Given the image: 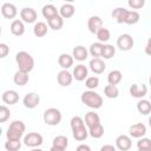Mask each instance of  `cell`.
Instances as JSON below:
<instances>
[{
	"instance_id": "23",
	"label": "cell",
	"mask_w": 151,
	"mask_h": 151,
	"mask_svg": "<svg viewBox=\"0 0 151 151\" xmlns=\"http://www.w3.org/2000/svg\"><path fill=\"white\" fill-rule=\"evenodd\" d=\"M98 124H100V118L98 113H96L94 111H90L85 114V125L87 126V129L93 127Z\"/></svg>"
},
{
	"instance_id": "44",
	"label": "cell",
	"mask_w": 151,
	"mask_h": 151,
	"mask_svg": "<svg viewBox=\"0 0 151 151\" xmlns=\"http://www.w3.org/2000/svg\"><path fill=\"white\" fill-rule=\"evenodd\" d=\"M144 51H145V54H146V55L151 57V37L147 39V42H146V45H145Z\"/></svg>"
},
{
	"instance_id": "37",
	"label": "cell",
	"mask_w": 151,
	"mask_h": 151,
	"mask_svg": "<svg viewBox=\"0 0 151 151\" xmlns=\"http://www.w3.org/2000/svg\"><path fill=\"white\" fill-rule=\"evenodd\" d=\"M97 39H98V41L99 42H107L109 40H110V38H111V33H110V31L107 29V28H105V27H101L98 32H97Z\"/></svg>"
},
{
	"instance_id": "40",
	"label": "cell",
	"mask_w": 151,
	"mask_h": 151,
	"mask_svg": "<svg viewBox=\"0 0 151 151\" xmlns=\"http://www.w3.org/2000/svg\"><path fill=\"white\" fill-rule=\"evenodd\" d=\"M137 147L138 149H142V150H151V139L150 138H146V137H143V138H139L138 142H137Z\"/></svg>"
},
{
	"instance_id": "19",
	"label": "cell",
	"mask_w": 151,
	"mask_h": 151,
	"mask_svg": "<svg viewBox=\"0 0 151 151\" xmlns=\"http://www.w3.org/2000/svg\"><path fill=\"white\" fill-rule=\"evenodd\" d=\"M1 99L5 104H8V105H14L19 101V94L17 91L14 90H7L2 93L1 96Z\"/></svg>"
},
{
	"instance_id": "47",
	"label": "cell",
	"mask_w": 151,
	"mask_h": 151,
	"mask_svg": "<svg viewBox=\"0 0 151 151\" xmlns=\"http://www.w3.org/2000/svg\"><path fill=\"white\" fill-rule=\"evenodd\" d=\"M50 151H65V149H60V147H57V146H52L50 149Z\"/></svg>"
},
{
	"instance_id": "13",
	"label": "cell",
	"mask_w": 151,
	"mask_h": 151,
	"mask_svg": "<svg viewBox=\"0 0 151 151\" xmlns=\"http://www.w3.org/2000/svg\"><path fill=\"white\" fill-rule=\"evenodd\" d=\"M72 80H73V74L68 71V70H61L58 76H57V81L60 86H64V87H67L72 84Z\"/></svg>"
},
{
	"instance_id": "27",
	"label": "cell",
	"mask_w": 151,
	"mask_h": 151,
	"mask_svg": "<svg viewBox=\"0 0 151 151\" xmlns=\"http://www.w3.org/2000/svg\"><path fill=\"white\" fill-rule=\"evenodd\" d=\"M47 31H48V27H47V24L42 22V21H38L34 24L33 26V34L38 38H42L47 34Z\"/></svg>"
},
{
	"instance_id": "36",
	"label": "cell",
	"mask_w": 151,
	"mask_h": 151,
	"mask_svg": "<svg viewBox=\"0 0 151 151\" xmlns=\"http://www.w3.org/2000/svg\"><path fill=\"white\" fill-rule=\"evenodd\" d=\"M21 147V140L20 139H7L5 143V149L7 151H19Z\"/></svg>"
},
{
	"instance_id": "8",
	"label": "cell",
	"mask_w": 151,
	"mask_h": 151,
	"mask_svg": "<svg viewBox=\"0 0 151 151\" xmlns=\"http://www.w3.org/2000/svg\"><path fill=\"white\" fill-rule=\"evenodd\" d=\"M40 103V96L35 92H28L27 94H25V97L22 98V104L26 109H35Z\"/></svg>"
},
{
	"instance_id": "15",
	"label": "cell",
	"mask_w": 151,
	"mask_h": 151,
	"mask_svg": "<svg viewBox=\"0 0 151 151\" xmlns=\"http://www.w3.org/2000/svg\"><path fill=\"white\" fill-rule=\"evenodd\" d=\"M1 14L6 19H14L18 14V9H17L15 5H13L11 2H4L1 5Z\"/></svg>"
},
{
	"instance_id": "45",
	"label": "cell",
	"mask_w": 151,
	"mask_h": 151,
	"mask_svg": "<svg viewBox=\"0 0 151 151\" xmlns=\"http://www.w3.org/2000/svg\"><path fill=\"white\" fill-rule=\"evenodd\" d=\"M116 146H113V145H111V144H105V145H103L101 147H100V150L99 151H116Z\"/></svg>"
},
{
	"instance_id": "42",
	"label": "cell",
	"mask_w": 151,
	"mask_h": 151,
	"mask_svg": "<svg viewBox=\"0 0 151 151\" xmlns=\"http://www.w3.org/2000/svg\"><path fill=\"white\" fill-rule=\"evenodd\" d=\"M127 5H129L132 9H140V8L144 7L145 1H144V0H129V1H127Z\"/></svg>"
},
{
	"instance_id": "38",
	"label": "cell",
	"mask_w": 151,
	"mask_h": 151,
	"mask_svg": "<svg viewBox=\"0 0 151 151\" xmlns=\"http://www.w3.org/2000/svg\"><path fill=\"white\" fill-rule=\"evenodd\" d=\"M114 54H116V47L113 45H110V44H104L101 57L104 59H111Z\"/></svg>"
},
{
	"instance_id": "3",
	"label": "cell",
	"mask_w": 151,
	"mask_h": 151,
	"mask_svg": "<svg viewBox=\"0 0 151 151\" xmlns=\"http://www.w3.org/2000/svg\"><path fill=\"white\" fill-rule=\"evenodd\" d=\"M15 63L18 65L19 71H22L26 73H29L34 67V59L26 51H20L15 54Z\"/></svg>"
},
{
	"instance_id": "11",
	"label": "cell",
	"mask_w": 151,
	"mask_h": 151,
	"mask_svg": "<svg viewBox=\"0 0 151 151\" xmlns=\"http://www.w3.org/2000/svg\"><path fill=\"white\" fill-rule=\"evenodd\" d=\"M132 146L131 137L127 134H119L116 138V147L120 151H129Z\"/></svg>"
},
{
	"instance_id": "16",
	"label": "cell",
	"mask_w": 151,
	"mask_h": 151,
	"mask_svg": "<svg viewBox=\"0 0 151 151\" xmlns=\"http://www.w3.org/2000/svg\"><path fill=\"white\" fill-rule=\"evenodd\" d=\"M103 27V20L98 15H92L87 20V28L91 33L97 34V32Z\"/></svg>"
},
{
	"instance_id": "48",
	"label": "cell",
	"mask_w": 151,
	"mask_h": 151,
	"mask_svg": "<svg viewBox=\"0 0 151 151\" xmlns=\"http://www.w3.org/2000/svg\"><path fill=\"white\" fill-rule=\"evenodd\" d=\"M31 151H44V150H41V149H39V147H34V149H32Z\"/></svg>"
},
{
	"instance_id": "51",
	"label": "cell",
	"mask_w": 151,
	"mask_h": 151,
	"mask_svg": "<svg viewBox=\"0 0 151 151\" xmlns=\"http://www.w3.org/2000/svg\"><path fill=\"white\" fill-rule=\"evenodd\" d=\"M149 84H150V85H151V76H150V77H149Z\"/></svg>"
},
{
	"instance_id": "18",
	"label": "cell",
	"mask_w": 151,
	"mask_h": 151,
	"mask_svg": "<svg viewBox=\"0 0 151 151\" xmlns=\"http://www.w3.org/2000/svg\"><path fill=\"white\" fill-rule=\"evenodd\" d=\"M9 29H11V33L15 37H21L24 35L25 33V25H24V21L21 19H15L11 22V26H9Z\"/></svg>"
},
{
	"instance_id": "43",
	"label": "cell",
	"mask_w": 151,
	"mask_h": 151,
	"mask_svg": "<svg viewBox=\"0 0 151 151\" xmlns=\"http://www.w3.org/2000/svg\"><path fill=\"white\" fill-rule=\"evenodd\" d=\"M8 53H9V47L5 42H1L0 44V58H6Z\"/></svg>"
},
{
	"instance_id": "49",
	"label": "cell",
	"mask_w": 151,
	"mask_h": 151,
	"mask_svg": "<svg viewBox=\"0 0 151 151\" xmlns=\"http://www.w3.org/2000/svg\"><path fill=\"white\" fill-rule=\"evenodd\" d=\"M149 126H150V127H151V116H150V117H149Z\"/></svg>"
},
{
	"instance_id": "10",
	"label": "cell",
	"mask_w": 151,
	"mask_h": 151,
	"mask_svg": "<svg viewBox=\"0 0 151 151\" xmlns=\"http://www.w3.org/2000/svg\"><path fill=\"white\" fill-rule=\"evenodd\" d=\"M131 97L133 98H138V99H143L146 93H147V86L144 84H132L129 88Z\"/></svg>"
},
{
	"instance_id": "6",
	"label": "cell",
	"mask_w": 151,
	"mask_h": 151,
	"mask_svg": "<svg viewBox=\"0 0 151 151\" xmlns=\"http://www.w3.org/2000/svg\"><path fill=\"white\" fill-rule=\"evenodd\" d=\"M133 45H134V40H133L132 35L129 33H123L117 39V46L120 51L127 52L133 47Z\"/></svg>"
},
{
	"instance_id": "21",
	"label": "cell",
	"mask_w": 151,
	"mask_h": 151,
	"mask_svg": "<svg viewBox=\"0 0 151 151\" xmlns=\"http://www.w3.org/2000/svg\"><path fill=\"white\" fill-rule=\"evenodd\" d=\"M74 58L68 53H61L58 58V64L63 70H68L73 65Z\"/></svg>"
},
{
	"instance_id": "24",
	"label": "cell",
	"mask_w": 151,
	"mask_h": 151,
	"mask_svg": "<svg viewBox=\"0 0 151 151\" xmlns=\"http://www.w3.org/2000/svg\"><path fill=\"white\" fill-rule=\"evenodd\" d=\"M74 12H76V8L72 4H64L60 6L59 8V14L63 19H68V18H72L74 15Z\"/></svg>"
},
{
	"instance_id": "52",
	"label": "cell",
	"mask_w": 151,
	"mask_h": 151,
	"mask_svg": "<svg viewBox=\"0 0 151 151\" xmlns=\"http://www.w3.org/2000/svg\"><path fill=\"white\" fill-rule=\"evenodd\" d=\"M150 101H151V94H150Z\"/></svg>"
},
{
	"instance_id": "7",
	"label": "cell",
	"mask_w": 151,
	"mask_h": 151,
	"mask_svg": "<svg viewBox=\"0 0 151 151\" xmlns=\"http://www.w3.org/2000/svg\"><path fill=\"white\" fill-rule=\"evenodd\" d=\"M44 142V138L38 132H29L24 137V144L28 147H39Z\"/></svg>"
},
{
	"instance_id": "28",
	"label": "cell",
	"mask_w": 151,
	"mask_h": 151,
	"mask_svg": "<svg viewBox=\"0 0 151 151\" xmlns=\"http://www.w3.org/2000/svg\"><path fill=\"white\" fill-rule=\"evenodd\" d=\"M137 111L144 116H147L151 113V101L147 99H140L137 103Z\"/></svg>"
},
{
	"instance_id": "5",
	"label": "cell",
	"mask_w": 151,
	"mask_h": 151,
	"mask_svg": "<svg viewBox=\"0 0 151 151\" xmlns=\"http://www.w3.org/2000/svg\"><path fill=\"white\" fill-rule=\"evenodd\" d=\"M61 112L59 109L57 107H50L47 110H45L44 114H42V119L45 122L46 125H50V126H57L60 124L61 122Z\"/></svg>"
},
{
	"instance_id": "39",
	"label": "cell",
	"mask_w": 151,
	"mask_h": 151,
	"mask_svg": "<svg viewBox=\"0 0 151 151\" xmlns=\"http://www.w3.org/2000/svg\"><path fill=\"white\" fill-rule=\"evenodd\" d=\"M85 86H86L88 90L94 91V88H97V87L99 86V78L96 77V76L87 77V79L85 80Z\"/></svg>"
},
{
	"instance_id": "34",
	"label": "cell",
	"mask_w": 151,
	"mask_h": 151,
	"mask_svg": "<svg viewBox=\"0 0 151 151\" xmlns=\"http://www.w3.org/2000/svg\"><path fill=\"white\" fill-rule=\"evenodd\" d=\"M140 19V15L137 11H129L127 14H126V18H125V22L126 25H134L139 21Z\"/></svg>"
},
{
	"instance_id": "32",
	"label": "cell",
	"mask_w": 151,
	"mask_h": 151,
	"mask_svg": "<svg viewBox=\"0 0 151 151\" xmlns=\"http://www.w3.org/2000/svg\"><path fill=\"white\" fill-rule=\"evenodd\" d=\"M104 94L109 99H116L119 96V90L116 85H106L104 87Z\"/></svg>"
},
{
	"instance_id": "41",
	"label": "cell",
	"mask_w": 151,
	"mask_h": 151,
	"mask_svg": "<svg viewBox=\"0 0 151 151\" xmlns=\"http://www.w3.org/2000/svg\"><path fill=\"white\" fill-rule=\"evenodd\" d=\"M11 117V111L7 106L5 105H1L0 106V123H5Z\"/></svg>"
},
{
	"instance_id": "14",
	"label": "cell",
	"mask_w": 151,
	"mask_h": 151,
	"mask_svg": "<svg viewBox=\"0 0 151 151\" xmlns=\"http://www.w3.org/2000/svg\"><path fill=\"white\" fill-rule=\"evenodd\" d=\"M88 67H90V70H91L93 73H96V74H101V73L105 71L106 65H105V63H104L103 59H100V58H92V59L90 60V63H88Z\"/></svg>"
},
{
	"instance_id": "25",
	"label": "cell",
	"mask_w": 151,
	"mask_h": 151,
	"mask_svg": "<svg viewBox=\"0 0 151 151\" xmlns=\"http://www.w3.org/2000/svg\"><path fill=\"white\" fill-rule=\"evenodd\" d=\"M129 9L124 8V7H117L112 11V18L118 22V24H124L125 22V18H126V14H127Z\"/></svg>"
},
{
	"instance_id": "46",
	"label": "cell",
	"mask_w": 151,
	"mask_h": 151,
	"mask_svg": "<svg viewBox=\"0 0 151 151\" xmlns=\"http://www.w3.org/2000/svg\"><path fill=\"white\" fill-rule=\"evenodd\" d=\"M76 151H91V147L88 145H86V144H80V145L77 146Z\"/></svg>"
},
{
	"instance_id": "1",
	"label": "cell",
	"mask_w": 151,
	"mask_h": 151,
	"mask_svg": "<svg viewBox=\"0 0 151 151\" xmlns=\"http://www.w3.org/2000/svg\"><path fill=\"white\" fill-rule=\"evenodd\" d=\"M70 125H71V130H72V136L76 140L83 142L90 136L88 134V129L85 125V120L81 117H79V116L72 117L71 122H70Z\"/></svg>"
},
{
	"instance_id": "30",
	"label": "cell",
	"mask_w": 151,
	"mask_h": 151,
	"mask_svg": "<svg viewBox=\"0 0 151 151\" xmlns=\"http://www.w3.org/2000/svg\"><path fill=\"white\" fill-rule=\"evenodd\" d=\"M47 25H48V27H50L51 29H53V31H59V29L64 26V19L60 17V14H58V15L53 17L52 19L47 20Z\"/></svg>"
},
{
	"instance_id": "33",
	"label": "cell",
	"mask_w": 151,
	"mask_h": 151,
	"mask_svg": "<svg viewBox=\"0 0 151 151\" xmlns=\"http://www.w3.org/2000/svg\"><path fill=\"white\" fill-rule=\"evenodd\" d=\"M52 146H57V147H60V149H65L68 146V138L66 136H63V134H59L57 137L53 138V142H52Z\"/></svg>"
},
{
	"instance_id": "50",
	"label": "cell",
	"mask_w": 151,
	"mask_h": 151,
	"mask_svg": "<svg viewBox=\"0 0 151 151\" xmlns=\"http://www.w3.org/2000/svg\"><path fill=\"white\" fill-rule=\"evenodd\" d=\"M138 151H151V150H145V149H144V150H142V149H138Z\"/></svg>"
},
{
	"instance_id": "2",
	"label": "cell",
	"mask_w": 151,
	"mask_h": 151,
	"mask_svg": "<svg viewBox=\"0 0 151 151\" xmlns=\"http://www.w3.org/2000/svg\"><path fill=\"white\" fill-rule=\"evenodd\" d=\"M80 100L85 106H87L90 109H94V110L100 109L103 103H104L103 97L99 93H97L96 91H92V90L84 91L80 96Z\"/></svg>"
},
{
	"instance_id": "12",
	"label": "cell",
	"mask_w": 151,
	"mask_h": 151,
	"mask_svg": "<svg viewBox=\"0 0 151 151\" xmlns=\"http://www.w3.org/2000/svg\"><path fill=\"white\" fill-rule=\"evenodd\" d=\"M129 133L132 138H143L146 134V126L143 123H136L129 127Z\"/></svg>"
},
{
	"instance_id": "20",
	"label": "cell",
	"mask_w": 151,
	"mask_h": 151,
	"mask_svg": "<svg viewBox=\"0 0 151 151\" xmlns=\"http://www.w3.org/2000/svg\"><path fill=\"white\" fill-rule=\"evenodd\" d=\"M72 57H73L76 60H78V61H84V60H86L87 57H88V50H87L85 46H83V45H78V46H76V47L73 48V51H72Z\"/></svg>"
},
{
	"instance_id": "4",
	"label": "cell",
	"mask_w": 151,
	"mask_h": 151,
	"mask_svg": "<svg viewBox=\"0 0 151 151\" xmlns=\"http://www.w3.org/2000/svg\"><path fill=\"white\" fill-rule=\"evenodd\" d=\"M26 130V125L22 120H13L6 132L7 139H21Z\"/></svg>"
},
{
	"instance_id": "29",
	"label": "cell",
	"mask_w": 151,
	"mask_h": 151,
	"mask_svg": "<svg viewBox=\"0 0 151 151\" xmlns=\"http://www.w3.org/2000/svg\"><path fill=\"white\" fill-rule=\"evenodd\" d=\"M123 79V73L119 70H112L109 74H107V81L109 85H118Z\"/></svg>"
},
{
	"instance_id": "22",
	"label": "cell",
	"mask_w": 151,
	"mask_h": 151,
	"mask_svg": "<svg viewBox=\"0 0 151 151\" xmlns=\"http://www.w3.org/2000/svg\"><path fill=\"white\" fill-rule=\"evenodd\" d=\"M41 14H42V17H44L45 19L50 20V19H52L53 17H55V15L59 14V9H57V7H55L54 5L47 4V5H45V6L41 8Z\"/></svg>"
},
{
	"instance_id": "17",
	"label": "cell",
	"mask_w": 151,
	"mask_h": 151,
	"mask_svg": "<svg viewBox=\"0 0 151 151\" xmlns=\"http://www.w3.org/2000/svg\"><path fill=\"white\" fill-rule=\"evenodd\" d=\"M72 74H73V78L77 81L86 80L87 79V76H88V68L84 64H79V65H77L73 68V73Z\"/></svg>"
},
{
	"instance_id": "31",
	"label": "cell",
	"mask_w": 151,
	"mask_h": 151,
	"mask_svg": "<svg viewBox=\"0 0 151 151\" xmlns=\"http://www.w3.org/2000/svg\"><path fill=\"white\" fill-rule=\"evenodd\" d=\"M103 47H104V44L101 42H93L88 47V53L93 57V58H99L101 57V52H103Z\"/></svg>"
},
{
	"instance_id": "35",
	"label": "cell",
	"mask_w": 151,
	"mask_h": 151,
	"mask_svg": "<svg viewBox=\"0 0 151 151\" xmlns=\"http://www.w3.org/2000/svg\"><path fill=\"white\" fill-rule=\"evenodd\" d=\"M88 134L94 138V139H98V138H101L104 136V127L101 124H98L93 127H90L88 129Z\"/></svg>"
},
{
	"instance_id": "9",
	"label": "cell",
	"mask_w": 151,
	"mask_h": 151,
	"mask_svg": "<svg viewBox=\"0 0 151 151\" xmlns=\"http://www.w3.org/2000/svg\"><path fill=\"white\" fill-rule=\"evenodd\" d=\"M20 19L26 24H33L38 19V14L32 7H24L20 11Z\"/></svg>"
},
{
	"instance_id": "26",
	"label": "cell",
	"mask_w": 151,
	"mask_h": 151,
	"mask_svg": "<svg viewBox=\"0 0 151 151\" xmlns=\"http://www.w3.org/2000/svg\"><path fill=\"white\" fill-rule=\"evenodd\" d=\"M29 80V77H28V73L26 72H22V71H17L13 76V81L15 85L18 86H25Z\"/></svg>"
}]
</instances>
